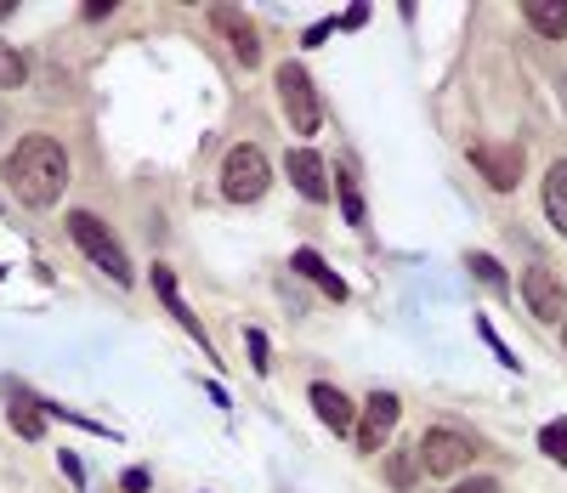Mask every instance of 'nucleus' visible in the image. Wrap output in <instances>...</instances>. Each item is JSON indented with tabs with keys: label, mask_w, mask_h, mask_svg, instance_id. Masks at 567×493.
Instances as JSON below:
<instances>
[{
	"label": "nucleus",
	"mask_w": 567,
	"mask_h": 493,
	"mask_svg": "<svg viewBox=\"0 0 567 493\" xmlns=\"http://www.w3.org/2000/svg\"><path fill=\"white\" fill-rule=\"evenodd\" d=\"M7 182L29 210H52L69 187V147L58 136H23L7 154Z\"/></svg>",
	"instance_id": "nucleus-1"
},
{
	"label": "nucleus",
	"mask_w": 567,
	"mask_h": 493,
	"mask_svg": "<svg viewBox=\"0 0 567 493\" xmlns=\"http://www.w3.org/2000/svg\"><path fill=\"white\" fill-rule=\"evenodd\" d=\"M69 244H80V256L91 261V267H103L109 273V284H120V289H131L136 284V273H131V256L120 250V238L91 216V210H69Z\"/></svg>",
	"instance_id": "nucleus-2"
},
{
	"label": "nucleus",
	"mask_w": 567,
	"mask_h": 493,
	"mask_svg": "<svg viewBox=\"0 0 567 493\" xmlns=\"http://www.w3.org/2000/svg\"><path fill=\"white\" fill-rule=\"evenodd\" d=\"M272 187V165L256 142H239V147H227V160H221V199L233 205H256L261 193Z\"/></svg>",
	"instance_id": "nucleus-3"
},
{
	"label": "nucleus",
	"mask_w": 567,
	"mask_h": 493,
	"mask_svg": "<svg viewBox=\"0 0 567 493\" xmlns=\"http://www.w3.org/2000/svg\"><path fill=\"white\" fill-rule=\"evenodd\" d=\"M278 103H284V120H290L301 136H312L323 125V96H318V85H312V74L301 63L278 69Z\"/></svg>",
	"instance_id": "nucleus-4"
},
{
	"label": "nucleus",
	"mask_w": 567,
	"mask_h": 493,
	"mask_svg": "<svg viewBox=\"0 0 567 493\" xmlns=\"http://www.w3.org/2000/svg\"><path fill=\"white\" fill-rule=\"evenodd\" d=\"M471 460H477V442H471L460 425H432L420 442V465L432 476H460Z\"/></svg>",
	"instance_id": "nucleus-5"
},
{
	"label": "nucleus",
	"mask_w": 567,
	"mask_h": 493,
	"mask_svg": "<svg viewBox=\"0 0 567 493\" xmlns=\"http://www.w3.org/2000/svg\"><path fill=\"white\" fill-rule=\"evenodd\" d=\"M523 301H528V312H534L539 323H556V318L567 312V284H561L550 267L534 261V267L523 273Z\"/></svg>",
	"instance_id": "nucleus-6"
},
{
	"label": "nucleus",
	"mask_w": 567,
	"mask_h": 493,
	"mask_svg": "<svg viewBox=\"0 0 567 493\" xmlns=\"http://www.w3.org/2000/svg\"><path fill=\"white\" fill-rule=\"evenodd\" d=\"M392 425H398V398H392V391H374V398L363 403V414H358V425H352V436H358V449H363V454H374V449H386V436H392Z\"/></svg>",
	"instance_id": "nucleus-7"
},
{
	"label": "nucleus",
	"mask_w": 567,
	"mask_h": 493,
	"mask_svg": "<svg viewBox=\"0 0 567 493\" xmlns=\"http://www.w3.org/2000/svg\"><path fill=\"white\" fill-rule=\"evenodd\" d=\"M284 171H290V182L301 187V199L329 205V165L312 154V147H290V154H284Z\"/></svg>",
	"instance_id": "nucleus-8"
},
{
	"label": "nucleus",
	"mask_w": 567,
	"mask_h": 493,
	"mask_svg": "<svg viewBox=\"0 0 567 493\" xmlns=\"http://www.w3.org/2000/svg\"><path fill=\"white\" fill-rule=\"evenodd\" d=\"M471 165H477L483 176H488V187H499V193H511L516 182H523V154L516 147H471Z\"/></svg>",
	"instance_id": "nucleus-9"
},
{
	"label": "nucleus",
	"mask_w": 567,
	"mask_h": 493,
	"mask_svg": "<svg viewBox=\"0 0 567 493\" xmlns=\"http://www.w3.org/2000/svg\"><path fill=\"white\" fill-rule=\"evenodd\" d=\"M210 18H216V29L233 40V52H239V69H256V63H261V40H256V23H250L239 7H216Z\"/></svg>",
	"instance_id": "nucleus-10"
},
{
	"label": "nucleus",
	"mask_w": 567,
	"mask_h": 493,
	"mask_svg": "<svg viewBox=\"0 0 567 493\" xmlns=\"http://www.w3.org/2000/svg\"><path fill=\"white\" fill-rule=\"evenodd\" d=\"M154 289H159V301L171 307V318H176V323H182V329H187V335H194V340H199V347L210 352V335L199 329V318H194V307H187V301H182V295H176V278H171V267H154ZM210 358H216V352H210Z\"/></svg>",
	"instance_id": "nucleus-11"
},
{
	"label": "nucleus",
	"mask_w": 567,
	"mask_h": 493,
	"mask_svg": "<svg viewBox=\"0 0 567 493\" xmlns=\"http://www.w3.org/2000/svg\"><path fill=\"white\" fill-rule=\"evenodd\" d=\"M312 409H318V420H323L329 431H352V425H358V414H352V403L341 398V391H336V386H323V380L312 386Z\"/></svg>",
	"instance_id": "nucleus-12"
},
{
	"label": "nucleus",
	"mask_w": 567,
	"mask_h": 493,
	"mask_svg": "<svg viewBox=\"0 0 567 493\" xmlns=\"http://www.w3.org/2000/svg\"><path fill=\"white\" fill-rule=\"evenodd\" d=\"M523 18L534 23V34L561 40L567 34V0H523Z\"/></svg>",
	"instance_id": "nucleus-13"
},
{
	"label": "nucleus",
	"mask_w": 567,
	"mask_h": 493,
	"mask_svg": "<svg viewBox=\"0 0 567 493\" xmlns=\"http://www.w3.org/2000/svg\"><path fill=\"white\" fill-rule=\"evenodd\" d=\"M7 414H12V425H18V436H23V442H40V431H45V414H40V403L29 398L23 386H12Z\"/></svg>",
	"instance_id": "nucleus-14"
},
{
	"label": "nucleus",
	"mask_w": 567,
	"mask_h": 493,
	"mask_svg": "<svg viewBox=\"0 0 567 493\" xmlns=\"http://www.w3.org/2000/svg\"><path fill=\"white\" fill-rule=\"evenodd\" d=\"M545 216L556 222V233H567V160L545 171Z\"/></svg>",
	"instance_id": "nucleus-15"
},
{
	"label": "nucleus",
	"mask_w": 567,
	"mask_h": 493,
	"mask_svg": "<svg viewBox=\"0 0 567 493\" xmlns=\"http://www.w3.org/2000/svg\"><path fill=\"white\" fill-rule=\"evenodd\" d=\"M290 267H296L301 278H312V284H318V289L329 295V301H341V295H347V284H341L336 273H329V267H323V261H318L312 250H296V256H290Z\"/></svg>",
	"instance_id": "nucleus-16"
},
{
	"label": "nucleus",
	"mask_w": 567,
	"mask_h": 493,
	"mask_svg": "<svg viewBox=\"0 0 567 493\" xmlns=\"http://www.w3.org/2000/svg\"><path fill=\"white\" fill-rule=\"evenodd\" d=\"M29 80V69H23V58L12 52L7 40H0V91H12V85H23Z\"/></svg>",
	"instance_id": "nucleus-17"
},
{
	"label": "nucleus",
	"mask_w": 567,
	"mask_h": 493,
	"mask_svg": "<svg viewBox=\"0 0 567 493\" xmlns=\"http://www.w3.org/2000/svg\"><path fill=\"white\" fill-rule=\"evenodd\" d=\"M539 449H545L556 465H567V420H550V425L539 431Z\"/></svg>",
	"instance_id": "nucleus-18"
},
{
	"label": "nucleus",
	"mask_w": 567,
	"mask_h": 493,
	"mask_svg": "<svg viewBox=\"0 0 567 493\" xmlns=\"http://www.w3.org/2000/svg\"><path fill=\"white\" fill-rule=\"evenodd\" d=\"M465 267L477 273L483 284H494V289H511V278H505V273H499V261H488V256H465Z\"/></svg>",
	"instance_id": "nucleus-19"
},
{
	"label": "nucleus",
	"mask_w": 567,
	"mask_h": 493,
	"mask_svg": "<svg viewBox=\"0 0 567 493\" xmlns=\"http://www.w3.org/2000/svg\"><path fill=\"white\" fill-rule=\"evenodd\" d=\"M341 210H347V222H363V199H358L352 171H341Z\"/></svg>",
	"instance_id": "nucleus-20"
},
{
	"label": "nucleus",
	"mask_w": 567,
	"mask_h": 493,
	"mask_svg": "<svg viewBox=\"0 0 567 493\" xmlns=\"http://www.w3.org/2000/svg\"><path fill=\"white\" fill-rule=\"evenodd\" d=\"M245 340H250V363H256V374H267V335H261V329H250Z\"/></svg>",
	"instance_id": "nucleus-21"
},
{
	"label": "nucleus",
	"mask_w": 567,
	"mask_h": 493,
	"mask_svg": "<svg viewBox=\"0 0 567 493\" xmlns=\"http://www.w3.org/2000/svg\"><path fill=\"white\" fill-rule=\"evenodd\" d=\"M454 493H499V482H494V476H465Z\"/></svg>",
	"instance_id": "nucleus-22"
},
{
	"label": "nucleus",
	"mask_w": 567,
	"mask_h": 493,
	"mask_svg": "<svg viewBox=\"0 0 567 493\" xmlns=\"http://www.w3.org/2000/svg\"><path fill=\"white\" fill-rule=\"evenodd\" d=\"M109 12H114V0H85V18H91V23H103Z\"/></svg>",
	"instance_id": "nucleus-23"
},
{
	"label": "nucleus",
	"mask_w": 567,
	"mask_h": 493,
	"mask_svg": "<svg viewBox=\"0 0 567 493\" xmlns=\"http://www.w3.org/2000/svg\"><path fill=\"white\" fill-rule=\"evenodd\" d=\"M63 471H69V482H74V487H85V471H80V460H74V454H63Z\"/></svg>",
	"instance_id": "nucleus-24"
},
{
	"label": "nucleus",
	"mask_w": 567,
	"mask_h": 493,
	"mask_svg": "<svg viewBox=\"0 0 567 493\" xmlns=\"http://www.w3.org/2000/svg\"><path fill=\"white\" fill-rule=\"evenodd\" d=\"M148 487V471H125V493H142Z\"/></svg>",
	"instance_id": "nucleus-25"
},
{
	"label": "nucleus",
	"mask_w": 567,
	"mask_h": 493,
	"mask_svg": "<svg viewBox=\"0 0 567 493\" xmlns=\"http://www.w3.org/2000/svg\"><path fill=\"white\" fill-rule=\"evenodd\" d=\"M0 18H12V0H0Z\"/></svg>",
	"instance_id": "nucleus-26"
},
{
	"label": "nucleus",
	"mask_w": 567,
	"mask_h": 493,
	"mask_svg": "<svg viewBox=\"0 0 567 493\" xmlns=\"http://www.w3.org/2000/svg\"><path fill=\"white\" fill-rule=\"evenodd\" d=\"M561 340H567V335H561Z\"/></svg>",
	"instance_id": "nucleus-27"
}]
</instances>
